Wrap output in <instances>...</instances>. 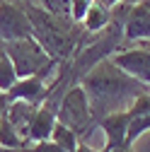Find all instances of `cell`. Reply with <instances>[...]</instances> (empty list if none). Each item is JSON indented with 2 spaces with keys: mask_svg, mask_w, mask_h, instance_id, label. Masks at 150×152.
<instances>
[{
  "mask_svg": "<svg viewBox=\"0 0 150 152\" xmlns=\"http://www.w3.org/2000/svg\"><path fill=\"white\" fill-rule=\"evenodd\" d=\"M39 7H44L51 15H58V17H70V3L73 0H39Z\"/></svg>",
  "mask_w": 150,
  "mask_h": 152,
  "instance_id": "9a60e30c",
  "label": "cell"
},
{
  "mask_svg": "<svg viewBox=\"0 0 150 152\" xmlns=\"http://www.w3.org/2000/svg\"><path fill=\"white\" fill-rule=\"evenodd\" d=\"M75 152H104V150H92L87 142H80L78 147H75Z\"/></svg>",
  "mask_w": 150,
  "mask_h": 152,
  "instance_id": "d6986e66",
  "label": "cell"
},
{
  "mask_svg": "<svg viewBox=\"0 0 150 152\" xmlns=\"http://www.w3.org/2000/svg\"><path fill=\"white\" fill-rule=\"evenodd\" d=\"M53 126H56V111H51L46 106H39L36 113H34V118H32V126H29V142L51 140Z\"/></svg>",
  "mask_w": 150,
  "mask_h": 152,
  "instance_id": "30bf717a",
  "label": "cell"
},
{
  "mask_svg": "<svg viewBox=\"0 0 150 152\" xmlns=\"http://www.w3.org/2000/svg\"><path fill=\"white\" fill-rule=\"evenodd\" d=\"M97 5H102V7H107V10H114V7H119L124 0H95Z\"/></svg>",
  "mask_w": 150,
  "mask_h": 152,
  "instance_id": "ac0fdd59",
  "label": "cell"
},
{
  "mask_svg": "<svg viewBox=\"0 0 150 152\" xmlns=\"http://www.w3.org/2000/svg\"><path fill=\"white\" fill-rule=\"evenodd\" d=\"M20 3H32V0H20Z\"/></svg>",
  "mask_w": 150,
  "mask_h": 152,
  "instance_id": "7402d4cb",
  "label": "cell"
},
{
  "mask_svg": "<svg viewBox=\"0 0 150 152\" xmlns=\"http://www.w3.org/2000/svg\"><path fill=\"white\" fill-rule=\"evenodd\" d=\"M17 80H20V77H17V72H15V65H12V61L7 58L5 46H3V48H0V92L7 94V92L15 87Z\"/></svg>",
  "mask_w": 150,
  "mask_h": 152,
  "instance_id": "5bb4252c",
  "label": "cell"
},
{
  "mask_svg": "<svg viewBox=\"0 0 150 152\" xmlns=\"http://www.w3.org/2000/svg\"><path fill=\"white\" fill-rule=\"evenodd\" d=\"M56 70H58V65L51 68V70H44L39 75H34V77H24V80H17L15 87L5 94V102H27V104H34V106H41L49 97L51 87L46 85V77L49 75H53Z\"/></svg>",
  "mask_w": 150,
  "mask_h": 152,
  "instance_id": "ba28073f",
  "label": "cell"
},
{
  "mask_svg": "<svg viewBox=\"0 0 150 152\" xmlns=\"http://www.w3.org/2000/svg\"><path fill=\"white\" fill-rule=\"evenodd\" d=\"M128 111L124 113H111V116L102 118L97 123V128H102L104 133V152H121L128 150L126 147V133H128Z\"/></svg>",
  "mask_w": 150,
  "mask_h": 152,
  "instance_id": "9c48e42d",
  "label": "cell"
},
{
  "mask_svg": "<svg viewBox=\"0 0 150 152\" xmlns=\"http://www.w3.org/2000/svg\"><path fill=\"white\" fill-rule=\"evenodd\" d=\"M29 22L34 29V39L39 41V46L51 56L56 63H65L70 61L80 48V41L85 36L82 24L73 22L70 17H58L51 15L44 7L34 5V3H22Z\"/></svg>",
  "mask_w": 150,
  "mask_h": 152,
  "instance_id": "7a4b0ae2",
  "label": "cell"
},
{
  "mask_svg": "<svg viewBox=\"0 0 150 152\" xmlns=\"http://www.w3.org/2000/svg\"><path fill=\"white\" fill-rule=\"evenodd\" d=\"M124 3H136V0H124Z\"/></svg>",
  "mask_w": 150,
  "mask_h": 152,
  "instance_id": "44dd1931",
  "label": "cell"
},
{
  "mask_svg": "<svg viewBox=\"0 0 150 152\" xmlns=\"http://www.w3.org/2000/svg\"><path fill=\"white\" fill-rule=\"evenodd\" d=\"M111 22H114V15H111V10H107V7H102V5H92L90 7V12L85 15V20H82V29L87 31V34H99V31H104Z\"/></svg>",
  "mask_w": 150,
  "mask_h": 152,
  "instance_id": "8fae6325",
  "label": "cell"
},
{
  "mask_svg": "<svg viewBox=\"0 0 150 152\" xmlns=\"http://www.w3.org/2000/svg\"><path fill=\"white\" fill-rule=\"evenodd\" d=\"M0 152H20V150H12V147H0Z\"/></svg>",
  "mask_w": 150,
  "mask_h": 152,
  "instance_id": "ffe728a7",
  "label": "cell"
},
{
  "mask_svg": "<svg viewBox=\"0 0 150 152\" xmlns=\"http://www.w3.org/2000/svg\"><path fill=\"white\" fill-rule=\"evenodd\" d=\"M56 121L68 126L75 135L80 138V142L87 140V135L97 128L95 118H92V109H90V102H87V94L80 85L70 87L63 99L58 104V111H56Z\"/></svg>",
  "mask_w": 150,
  "mask_h": 152,
  "instance_id": "3957f363",
  "label": "cell"
},
{
  "mask_svg": "<svg viewBox=\"0 0 150 152\" xmlns=\"http://www.w3.org/2000/svg\"><path fill=\"white\" fill-rule=\"evenodd\" d=\"M0 3H3V0H0Z\"/></svg>",
  "mask_w": 150,
  "mask_h": 152,
  "instance_id": "cb8c5ba5",
  "label": "cell"
},
{
  "mask_svg": "<svg viewBox=\"0 0 150 152\" xmlns=\"http://www.w3.org/2000/svg\"><path fill=\"white\" fill-rule=\"evenodd\" d=\"M114 22L121 27L124 41L128 44H143L150 41V7L145 0H136V3H121L119 7L111 10Z\"/></svg>",
  "mask_w": 150,
  "mask_h": 152,
  "instance_id": "5b68a950",
  "label": "cell"
},
{
  "mask_svg": "<svg viewBox=\"0 0 150 152\" xmlns=\"http://www.w3.org/2000/svg\"><path fill=\"white\" fill-rule=\"evenodd\" d=\"M0 48H3V44H0Z\"/></svg>",
  "mask_w": 150,
  "mask_h": 152,
  "instance_id": "603a6c76",
  "label": "cell"
},
{
  "mask_svg": "<svg viewBox=\"0 0 150 152\" xmlns=\"http://www.w3.org/2000/svg\"><path fill=\"white\" fill-rule=\"evenodd\" d=\"M51 140L58 145V147H63L65 152H75V147L80 145V138L75 135V133H73L68 126H63V123H58V121H56V126H53Z\"/></svg>",
  "mask_w": 150,
  "mask_h": 152,
  "instance_id": "4fadbf2b",
  "label": "cell"
},
{
  "mask_svg": "<svg viewBox=\"0 0 150 152\" xmlns=\"http://www.w3.org/2000/svg\"><path fill=\"white\" fill-rule=\"evenodd\" d=\"M20 152H65L63 147H58L53 140H44V142H36L34 147L32 145H27L24 150H20Z\"/></svg>",
  "mask_w": 150,
  "mask_h": 152,
  "instance_id": "e0dca14e",
  "label": "cell"
},
{
  "mask_svg": "<svg viewBox=\"0 0 150 152\" xmlns=\"http://www.w3.org/2000/svg\"><path fill=\"white\" fill-rule=\"evenodd\" d=\"M34 36L29 15L20 0H3L0 3V44L20 41Z\"/></svg>",
  "mask_w": 150,
  "mask_h": 152,
  "instance_id": "8992f818",
  "label": "cell"
},
{
  "mask_svg": "<svg viewBox=\"0 0 150 152\" xmlns=\"http://www.w3.org/2000/svg\"><path fill=\"white\" fill-rule=\"evenodd\" d=\"M3 46H5V53H7V58L12 61L15 72H17L20 80L34 77V75H39L44 70H51V68L58 65L39 46V41H36L34 36H29V39H20V41H10V44H3Z\"/></svg>",
  "mask_w": 150,
  "mask_h": 152,
  "instance_id": "277c9868",
  "label": "cell"
},
{
  "mask_svg": "<svg viewBox=\"0 0 150 152\" xmlns=\"http://www.w3.org/2000/svg\"><path fill=\"white\" fill-rule=\"evenodd\" d=\"M78 85L87 94L95 123H99L102 118L111 116V113L128 111L136 104L138 97H143V94L150 92V87L136 82L133 77H128L121 68H116L111 63V58L102 61L99 65H95Z\"/></svg>",
  "mask_w": 150,
  "mask_h": 152,
  "instance_id": "6da1fadb",
  "label": "cell"
},
{
  "mask_svg": "<svg viewBox=\"0 0 150 152\" xmlns=\"http://www.w3.org/2000/svg\"><path fill=\"white\" fill-rule=\"evenodd\" d=\"M111 63L121 68L128 77H133L140 85H150V41L136 44V46H124L111 56Z\"/></svg>",
  "mask_w": 150,
  "mask_h": 152,
  "instance_id": "52a82bcc",
  "label": "cell"
},
{
  "mask_svg": "<svg viewBox=\"0 0 150 152\" xmlns=\"http://www.w3.org/2000/svg\"><path fill=\"white\" fill-rule=\"evenodd\" d=\"M0 147H12V150H24L27 147V142L20 138V133L5 118L3 111H0Z\"/></svg>",
  "mask_w": 150,
  "mask_h": 152,
  "instance_id": "7c38bea8",
  "label": "cell"
},
{
  "mask_svg": "<svg viewBox=\"0 0 150 152\" xmlns=\"http://www.w3.org/2000/svg\"><path fill=\"white\" fill-rule=\"evenodd\" d=\"M92 5H95V0H73V3H70V20L78 22V24H82L85 15L90 12Z\"/></svg>",
  "mask_w": 150,
  "mask_h": 152,
  "instance_id": "2e32d148",
  "label": "cell"
}]
</instances>
